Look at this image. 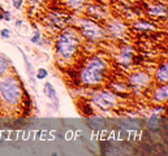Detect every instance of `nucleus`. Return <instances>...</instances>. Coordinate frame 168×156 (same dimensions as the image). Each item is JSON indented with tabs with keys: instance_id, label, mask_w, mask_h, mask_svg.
Masks as SVG:
<instances>
[{
	"instance_id": "0eeeda50",
	"label": "nucleus",
	"mask_w": 168,
	"mask_h": 156,
	"mask_svg": "<svg viewBox=\"0 0 168 156\" xmlns=\"http://www.w3.org/2000/svg\"><path fill=\"white\" fill-rule=\"evenodd\" d=\"M156 80H158V82H160V83H167V80H168V65H167V63L162 65L158 69V72H156Z\"/></svg>"
},
{
	"instance_id": "20e7f679",
	"label": "nucleus",
	"mask_w": 168,
	"mask_h": 156,
	"mask_svg": "<svg viewBox=\"0 0 168 156\" xmlns=\"http://www.w3.org/2000/svg\"><path fill=\"white\" fill-rule=\"evenodd\" d=\"M81 31H82V34L88 39H90V41H96V39H100L104 35L102 27L96 24V22L91 21V20L81 21Z\"/></svg>"
},
{
	"instance_id": "aec40b11",
	"label": "nucleus",
	"mask_w": 168,
	"mask_h": 156,
	"mask_svg": "<svg viewBox=\"0 0 168 156\" xmlns=\"http://www.w3.org/2000/svg\"><path fill=\"white\" fill-rule=\"evenodd\" d=\"M3 13H4V12H3V9L0 8V20H3Z\"/></svg>"
},
{
	"instance_id": "a211bd4d",
	"label": "nucleus",
	"mask_w": 168,
	"mask_h": 156,
	"mask_svg": "<svg viewBox=\"0 0 168 156\" xmlns=\"http://www.w3.org/2000/svg\"><path fill=\"white\" fill-rule=\"evenodd\" d=\"M3 20L10 21V13H9V12H4V13H3Z\"/></svg>"
},
{
	"instance_id": "6e6552de",
	"label": "nucleus",
	"mask_w": 168,
	"mask_h": 156,
	"mask_svg": "<svg viewBox=\"0 0 168 156\" xmlns=\"http://www.w3.org/2000/svg\"><path fill=\"white\" fill-rule=\"evenodd\" d=\"M167 96H168V87H167V83H166L164 86L159 87L158 90L155 91L154 99L156 102H164V100H167Z\"/></svg>"
},
{
	"instance_id": "9d476101",
	"label": "nucleus",
	"mask_w": 168,
	"mask_h": 156,
	"mask_svg": "<svg viewBox=\"0 0 168 156\" xmlns=\"http://www.w3.org/2000/svg\"><path fill=\"white\" fill-rule=\"evenodd\" d=\"M132 57H133V48L129 46L124 47L121 49V59L124 60V63H125V66L129 65V61L132 60Z\"/></svg>"
},
{
	"instance_id": "f03ea898",
	"label": "nucleus",
	"mask_w": 168,
	"mask_h": 156,
	"mask_svg": "<svg viewBox=\"0 0 168 156\" xmlns=\"http://www.w3.org/2000/svg\"><path fill=\"white\" fill-rule=\"evenodd\" d=\"M80 46V39L73 30H65L59 35L56 43V51L64 59H70L74 56Z\"/></svg>"
},
{
	"instance_id": "9b49d317",
	"label": "nucleus",
	"mask_w": 168,
	"mask_h": 156,
	"mask_svg": "<svg viewBox=\"0 0 168 156\" xmlns=\"http://www.w3.org/2000/svg\"><path fill=\"white\" fill-rule=\"evenodd\" d=\"M45 92L50 99H56V91L51 83H46L45 85Z\"/></svg>"
},
{
	"instance_id": "f8f14e48",
	"label": "nucleus",
	"mask_w": 168,
	"mask_h": 156,
	"mask_svg": "<svg viewBox=\"0 0 168 156\" xmlns=\"http://www.w3.org/2000/svg\"><path fill=\"white\" fill-rule=\"evenodd\" d=\"M67 4L69 5V7H72V8H80V7H82V4L85 0H65Z\"/></svg>"
},
{
	"instance_id": "39448f33",
	"label": "nucleus",
	"mask_w": 168,
	"mask_h": 156,
	"mask_svg": "<svg viewBox=\"0 0 168 156\" xmlns=\"http://www.w3.org/2000/svg\"><path fill=\"white\" fill-rule=\"evenodd\" d=\"M94 103L98 105V107L103 108V109H111L116 105L117 96L115 95V94L100 91L94 96Z\"/></svg>"
},
{
	"instance_id": "2eb2a0df",
	"label": "nucleus",
	"mask_w": 168,
	"mask_h": 156,
	"mask_svg": "<svg viewBox=\"0 0 168 156\" xmlns=\"http://www.w3.org/2000/svg\"><path fill=\"white\" fill-rule=\"evenodd\" d=\"M31 42H33V43H38V44H42V43H43V42L41 41V33H39V31H37L35 34H34V37L31 38Z\"/></svg>"
},
{
	"instance_id": "ddd939ff",
	"label": "nucleus",
	"mask_w": 168,
	"mask_h": 156,
	"mask_svg": "<svg viewBox=\"0 0 168 156\" xmlns=\"http://www.w3.org/2000/svg\"><path fill=\"white\" fill-rule=\"evenodd\" d=\"M8 68V63L5 61L3 57H0V76H3V73Z\"/></svg>"
},
{
	"instance_id": "f3484780",
	"label": "nucleus",
	"mask_w": 168,
	"mask_h": 156,
	"mask_svg": "<svg viewBox=\"0 0 168 156\" xmlns=\"http://www.w3.org/2000/svg\"><path fill=\"white\" fill-rule=\"evenodd\" d=\"M0 35H2L3 38H9L10 37V31L8 29H3L2 31H0Z\"/></svg>"
},
{
	"instance_id": "7ed1b4c3",
	"label": "nucleus",
	"mask_w": 168,
	"mask_h": 156,
	"mask_svg": "<svg viewBox=\"0 0 168 156\" xmlns=\"http://www.w3.org/2000/svg\"><path fill=\"white\" fill-rule=\"evenodd\" d=\"M0 94L8 104L14 105L22 99V86L16 77H7L0 83Z\"/></svg>"
},
{
	"instance_id": "dca6fc26",
	"label": "nucleus",
	"mask_w": 168,
	"mask_h": 156,
	"mask_svg": "<svg viewBox=\"0 0 168 156\" xmlns=\"http://www.w3.org/2000/svg\"><path fill=\"white\" fill-rule=\"evenodd\" d=\"M12 3H13V7L16 9H20L21 7H22V4H24V0H12Z\"/></svg>"
},
{
	"instance_id": "6ab92c4d",
	"label": "nucleus",
	"mask_w": 168,
	"mask_h": 156,
	"mask_svg": "<svg viewBox=\"0 0 168 156\" xmlns=\"http://www.w3.org/2000/svg\"><path fill=\"white\" fill-rule=\"evenodd\" d=\"M21 25H22V21H17V22H16V26H17V27H20Z\"/></svg>"
},
{
	"instance_id": "423d86ee",
	"label": "nucleus",
	"mask_w": 168,
	"mask_h": 156,
	"mask_svg": "<svg viewBox=\"0 0 168 156\" xmlns=\"http://www.w3.org/2000/svg\"><path fill=\"white\" fill-rule=\"evenodd\" d=\"M150 78L146 73H142V72H138V73H134L131 78H129V82H131L132 86L135 87H143L149 83Z\"/></svg>"
},
{
	"instance_id": "412c9836",
	"label": "nucleus",
	"mask_w": 168,
	"mask_h": 156,
	"mask_svg": "<svg viewBox=\"0 0 168 156\" xmlns=\"http://www.w3.org/2000/svg\"><path fill=\"white\" fill-rule=\"evenodd\" d=\"M31 2H34V3H38V2H41V0H31Z\"/></svg>"
},
{
	"instance_id": "f257e3e1",
	"label": "nucleus",
	"mask_w": 168,
	"mask_h": 156,
	"mask_svg": "<svg viewBox=\"0 0 168 156\" xmlns=\"http://www.w3.org/2000/svg\"><path fill=\"white\" fill-rule=\"evenodd\" d=\"M107 69L106 61L100 57H94L89 61L85 69L81 72V81L86 85H96L104 80V72Z\"/></svg>"
},
{
	"instance_id": "1a4fd4ad",
	"label": "nucleus",
	"mask_w": 168,
	"mask_h": 156,
	"mask_svg": "<svg viewBox=\"0 0 168 156\" xmlns=\"http://www.w3.org/2000/svg\"><path fill=\"white\" fill-rule=\"evenodd\" d=\"M149 13L150 14H154V16H163L167 14V7L163 4H159V5H151L149 8Z\"/></svg>"
},
{
	"instance_id": "4468645a",
	"label": "nucleus",
	"mask_w": 168,
	"mask_h": 156,
	"mask_svg": "<svg viewBox=\"0 0 168 156\" xmlns=\"http://www.w3.org/2000/svg\"><path fill=\"white\" fill-rule=\"evenodd\" d=\"M47 70L46 69H43V68H41L39 70H38V73H37V78L38 80H43V78H46L47 77Z\"/></svg>"
}]
</instances>
